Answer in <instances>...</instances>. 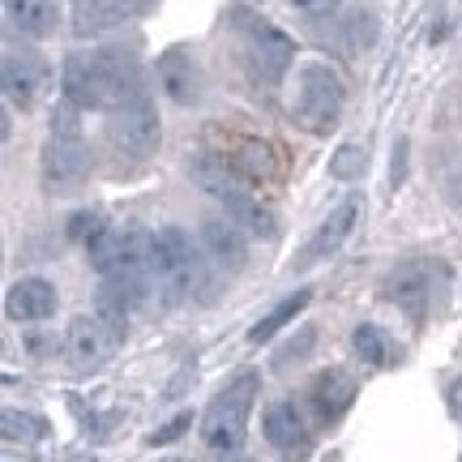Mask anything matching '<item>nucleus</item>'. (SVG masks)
Instances as JSON below:
<instances>
[{
    "label": "nucleus",
    "instance_id": "f257e3e1",
    "mask_svg": "<svg viewBox=\"0 0 462 462\" xmlns=\"http://www.w3.org/2000/svg\"><path fill=\"white\" fill-rule=\"evenodd\" d=\"M65 99L73 107H95V112H116L125 99L133 95H146L137 65L125 60L120 51H73L65 60Z\"/></svg>",
    "mask_w": 462,
    "mask_h": 462
},
{
    "label": "nucleus",
    "instance_id": "f03ea898",
    "mask_svg": "<svg viewBox=\"0 0 462 462\" xmlns=\"http://www.w3.org/2000/svg\"><path fill=\"white\" fill-rule=\"evenodd\" d=\"M210 257L206 248L193 245L184 227H159L154 231V282L171 300H201L210 291Z\"/></svg>",
    "mask_w": 462,
    "mask_h": 462
},
{
    "label": "nucleus",
    "instance_id": "7ed1b4c3",
    "mask_svg": "<svg viewBox=\"0 0 462 462\" xmlns=\"http://www.w3.org/2000/svg\"><path fill=\"white\" fill-rule=\"evenodd\" d=\"M253 402H257V373H240L227 390H218L215 402L201 415V441L215 458H231L240 454L248 437V415H253Z\"/></svg>",
    "mask_w": 462,
    "mask_h": 462
},
{
    "label": "nucleus",
    "instance_id": "20e7f679",
    "mask_svg": "<svg viewBox=\"0 0 462 462\" xmlns=\"http://www.w3.org/2000/svg\"><path fill=\"white\" fill-rule=\"evenodd\" d=\"M343 103H346V86L326 60H304L300 65L296 103H291V116H296L300 129H309L313 137H326L338 125Z\"/></svg>",
    "mask_w": 462,
    "mask_h": 462
},
{
    "label": "nucleus",
    "instance_id": "39448f33",
    "mask_svg": "<svg viewBox=\"0 0 462 462\" xmlns=\"http://www.w3.org/2000/svg\"><path fill=\"white\" fill-rule=\"evenodd\" d=\"M206 146H210V154H218L223 163H231L245 180H253V184H270V180H279L282 176L279 150L270 146V142H262V137H253V133L210 125Z\"/></svg>",
    "mask_w": 462,
    "mask_h": 462
},
{
    "label": "nucleus",
    "instance_id": "423d86ee",
    "mask_svg": "<svg viewBox=\"0 0 462 462\" xmlns=\"http://www.w3.org/2000/svg\"><path fill=\"white\" fill-rule=\"evenodd\" d=\"M107 142L129 159H150L159 142H163V125H159V107L150 95H133L116 112H107Z\"/></svg>",
    "mask_w": 462,
    "mask_h": 462
},
{
    "label": "nucleus",
    "instance_id": "0eeeda50",
    "mask_svg": "<svg viewBox=\"0 0 462 462\" xmlns=\"http://www.w3.org/2000/svg\"><path fill=\"white\" fill-rule=\"evenodd\" d=\"M90 167H95V159H90L82 137H48L39 150V184L51 198L78 193L90 180Z\"/></svg>",
    "mask_w": 462,
    "mask_h": 462
},
{
    "label": "nucleus",
    "instance_id": "6e6552de",
    "mask_svg": "<svg viewBox=\"0 0 462 462\" xmlns=\"http://www.w3.org/2000/svg\"><path fill=\"white\" fill-rule=\"evenodd\" d=\"M189 180L198 184L206 198H215L218 206H227V218L245 215L253 201H262L257 193H253V180H245L236 167L223 163V159L210 154V150H201V154L189 159Z\"/></svg>",
    "mask_w": 462,
    "mask_h": 462
},
{
    "label": "nucleus",
    "instance_id": "1a4fd4ad",
    "mask_svg": "<svg viewBox=\"0 0 462 462\" xmlns=\"http://www.w3.org/2000/svg\"><path fill=\"white\" fill-rule=\"evenodd\" d=\"M48 82H51V69L39 51L31 48L5 51V60H0V90H5L9 107H17V112L39 107V99L48 95Z\"/></svg>",
    "mask_w": 462,
    "mask_h": 462
},
{
    "label": "nucleus",
    "instance_id": "9d476101",
    "mask_svg": "<svg viewBox=\"0 0 462 462\" xmlns=\"http://www.w3.org/2000/svg\"><path fill=\"white\" fill-rule=\"evenodd\" d=\"M240 34H245V51L253 69L262 73L265 82H279L287 69L296 65V43L265 17H253V14H240Z\"/></svg>",
    "mask_w": 462,
    "mask_h": 462
},
{
    "label": "nucleus",
    "instance_id": "9b49d317",
    "mask_svg": "<svg viewBox=\"0 0 462 462\" xmlns=\"http://www.w3.org/2000/svg\"><path fill=\"white\" fill-rule=\"evenodd\" d=\"M360 210H364L360 198H343V201H338L330 215L317 223V231L309 236V245H304L296 257H291V265H296V270H313V265L330 262L334 253L346 245V236L356 231V223H360Z\"/></svg>",
    "mask_w": 462,
    "mask_h": 462
},
{
    "label": "nucleus",
    "instance_id": "f8f14e48",
    "mask_svg": "<svg viewBox=\"0 0 462 462\" xmlns=\"http://www.w3.org/2000/svg\"><path fill=\"white\" fill-rule=\"evenodd\" d=\"M262 432H265V441H270V449H274L282 462H309V454H313V432L304 424L300 407L287 402V398H279V402L265 407Z\"/></svg>",
    "mask_w": 462,
    "mask_h": 462
},
{
    "label": "nucleus",
    "instance_id": "ddd939ff",
    "mask_svg": "<svg viewBox=\"0 0 462 462\" xmlns=\"http://www.w3.org/2000/svg\"><path fill=\"white\" fill-rule=\"evenodd\" d=\"M116 343H120V334H116L99 313L78 317V321L69 326V334H65V356H69V364H73L78 373H86V368H99L103 360H112Z\"/></svg>",
    "mask_w": 462,
    "mask_h": 462
},
{
    "label": "nucleus",
    "instance_id": "4468645a",
    "mask_svg": "<svg viewBox=\"0 0 462 462\" xmlns=\"http://www.w3.org/2000/svg\"><path fill=\"white\" fill-rule=\"evenodd\" d=\"M360 394V381L356 373H346V368H326V373H317L313 385H309V402H313L317 420L334 429L346 411H351V402Z\"/></svg>",
    "mask_w": 462,
    "mask_h": 462
},
{
    "label": "nucleus",
    "instance_id": "2eb2a0df",
    "mask_svg": "<svg viewBox=\"0 0 462 462\" xmlns=\"http://www.w3.org/2000/svg\"><path fill=\"white\" fill-rule=\"evenodd\" d=\"M381 296L398 304L407 317H424L432 300V279H429V262H402L394 265L385 282H381Z\"/></svg>",
    "mask_w": 462,
    "mask_h": 462
},
{
    "label": "nucleus",
    "instance_id": "dca6fc26",
    "mask_svg": "<svg viewBox=\"0 0 462 462\" xmlns=\"http://www.w3.org/2000/svg\"><path fill=\"white\" fill-rule=\"evenodd\" d=\"M248 231L236 223V218H206L201 223V248H206V257L215 262V270H227L236 274L248 257V245H245Z\"/></svg>",
    "mask_w": 462,
    "mask_h": 462
},
{
    "label": "nucleus",
    "instance_id": "f3484780",
    "mask_svg": "<svg viewBox=\"0 0 462 462\" xmlns=\"http://www.w3.org/2000/svg\"><path fill=\"white\" fill-rule=\"evenodd\" d=\"M56 304H60V296H56V287L48 279H17L9 287V296H5V317L22 321V326L26 321H48L56 313Z\"/></svg>",
    "mask_w": 462,
    "mask_h": 462
},
{
    "label": "nucleus",
    "instance_id": "a211bd4d",
    "mask_svg": "<svg viewBox=\"0 0 462 462\" xmlns=\"http://www.w3.org/2000/svg\"><path fill=\"white\" fill-rule=\"evenodd\" d=\"M159 86H163V95H171V103L193 107V103L201 99V69H198V60H193L184 48L163 51V56H159Z\"/></svg>",
    "mask_w": 462,
    "mask_h": 462
},
{
    "label": "nucleus",
    "instance_id": "6ab92c4d",
    "mask_svg": "<svg viewBox=\"0 0 462 462\" xmlns=\"http://www.w3.org/2000/svg\"><path fill=\"white\" fill-rule=\"evenodd\" d=\"M150 9V0H82V9L73 17V31L78 34H103L116 31L133 17H142Z\"/></svg>",
    "mask_w": 462,
    "mask_h": 462
},
{
    "label": "nucleus",
    "instance_id": "aec40b11",
    "mask_svg": "<svg viewBox=\"0 0 462 462\" xmlns=\"http://www.w3.org/2000/svg\"><path fill=\"white\" fill-rule=\"evenodd\" d=\"M5 17L22 39H51L60 26V5L56 0H5Z\"/></svg>",
    "mask_w": 462,
    "mask_h": 462
},
{
    "label": "nucleus",
    "instance_id": "412c9836",
    "mask_svg": "<svg viewBox=\"0 0 462 462\" xmlns=\"http://www.w3.org/2000/svg\"><path fill=\"white\" fill-rule=\"evenodd\" d=\"M351 346H356V356H360L368 368H394L402 360V351L394 346V338L377 326H356L351 330Z\"/></svg>",
    "mask_w": 462,
    "mask_h": 462
},
{
    "label": "nucleus",
    "instance_id": "4be33fe9",
    "mask_svg": "<svg viewBox=\"0 0 462 462\" xmlns=\"http://www.w3.org/2000/svg\"><path fill=\"white\" fill-rule=\"evenodd\" d=\"M309 300H313V291H309V287H300L296 296L279 300V304H274V309H270V313H265L262 321H257V326L248 330V343H253V346L270 343V338H274V334H279L282 326H291V321H296V317L304 313V309H309Z\"/></svg>",
    "mask_w": 462,
    "mask_h": 462
},
{
    "label": "nucleus",
    "instance_id": "5701e85b",
    "mask_svg": "<svg viewBox=\"0 0 462 462\" xmlns=\"http://www.w3.org/2000/svg\"><path fill=\"white\" fill-rule=\"evenodd\" d=\"M373 39H377V14H368V9L346 14V22H343V48H346V56H360L364 48H373Z\"/></svg>",
    "mask_w": 462,
    "mask_h": 462
},
{
    "label": "nucleus",
    "instance_id": "b1692460",
    "mask_svg": "<svg viewBox=\"0 0 462 462\" xmlns=\"http://www.w3.org/2000/svg\"><path fill=\"white\" fill-rule=\"evenodd\" d=\"M0 429H5V441H39V437H48V424L39 415L17 411V407H5Z\"/></svg>",
    "mask_w": 462,
    "mask_h": 462
},
{
    "label": "nucleus",
    "instance_id": "393cba45",
    "mask_svg": "<svg viewBox=\"0 0 462 462\" xmlns=\"http://www.w3.org/2000/svg\"><path fill=\"white\" fill-rule=\"evenodd\" d=\"M364 167H368V150L351 142V146H338V150H334L330 176H334V180H360Z\"/></svg>",
    "mask_w": 462,
    "mask_h": 462
},
{
    "label": "nucleus",
    "instance_id": "a878e982",
    "mask_svg": "<svg viewBox=\"0 0 462 462\" xmlns=\"http://www.w3.org/2000/svg\"><path fill=\"white\" fill-rule=\"evenodd\" d=\"M103 231H107V223H103V215L99 210H82V215H73L69 218V236H73V240H78V245H95V240H99Z\"/></svg>",
    "mask_w": 462,
    "mask_h": 462
},
{
    "label": "nucleus",
    "instance_id": "bb28decb",
    "mask_svg": "<svg viewBox=\"0 0 462 462\" xmlns=\"http://www.w3.org/2000/svg\"><path fill=\"white\" fill-rule=\"evenodd\" d=\"M78 112L82 107H73V103H60L56 112H51V137H82V129H78Z\"/></svg>",
    "mask_w": 462,
    "mask_h": 462
},
{
    "label": "nucleus",
    "instance_id": "cd10ccee",
    "mask_svg": "<svg viewBox=\"0 0 462 462\" xmlns=\"http://www.w3.org/2000/svg\"><path fill=\"white\" fill-rule=\"evenodd\" d=\"M189 424H193V415H176V420H171V424H163V429H154L146 437V446H171V441H176V437H180L184 429H189Z\"/></svg>",
    "mask_w": 462,
    "mask_h": 462
},
{
    "label": "nucleus",
    "instance_id": "c85d7f7f",
    "mask_svg": "<svg viewBox=\"0 0 462 462\" xmlns=\"http://www.w3.org/2000/svg\"><path fill=\"white\" fill-rule=\"evenodd\" d=\"M343 0H291V9L304 17H334Z\"/></svg>",
    "mask_w": 462,
    "mask_h": 462
},
{
    "label": "nucleus",
    "instance_id": "c756f323",
    "mask_svg": "<svg viewBox=\"0 0 462 462\" xmlns=\"http://www.w3.org/2000/svg\"><path fill=\"white\" fill-rule=\"evenodd\" d=\"M441 184H446V198L454 201V206H462V167H454V171H449Z\"/></svg>",
    "mask_w": 462,
    "mask_h": 462
},
{
    "label": "nucleus",
    "instance_id": "7c9ffc66",
    "mask_svg": "<svg viewBox=\"0 0 462 462\" xmlns=\"http://www.w3.org/2000/svg\"><path fill=\"white\" fill-rule=\"evenodd\" d=\"M446 402H449V411L462 420V377L458 381H449V390H446Z\"/></svg>",
    "mask_w": 462,
    "mask_h": 462
},
{
    "label": "nucleus",
    "instance_id": "2f4dec72",
    "mask_svg": "<svg viewBox=\"0 0 462 462\" xmlns=\"http://www.w3.org/2000/svg\"><path fill=\"white\" fill-rule=\"evenodd\" d=\"M163 462H189V458H163Z\"/></svg>",
    "mask_w": 462,
    "mask_h": 462
},
{
    "label": "nucleus",
    "instance_id": "473e14b6",
    "mask_svg": "<svg viewBox=\"0 0 462 462\" xmlns=\"http://www.w3.org/2000/svg\"><path fill=\"white\" fill-rule=\"evenodd\" d=\"M236 462H257V458H236Z\"/></svg>",
    "mask_w": 462,
    "mask_h": 462
}]
</instances>
